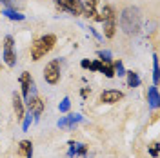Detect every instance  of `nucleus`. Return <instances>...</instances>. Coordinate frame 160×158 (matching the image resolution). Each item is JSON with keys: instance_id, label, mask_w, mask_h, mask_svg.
<instances>
[{"instance_id": "f257e3e1", "label": "nucleus", "mask_w": 160, "mask_h": 158, "mask_svg": "<svg viewBox=\"0 0 160 158\" xmlns=\"http://www.w3.org/2000/svg\"><path fill=\"white\" fill-rule=\"evenodd\" d=\"M140 22H142V15H140L138 7H126L120 15V27L124 33L133 35V33H138L140 29Z\"/></svg>"}, {"instance_id": "f03ea898", "label": "nucleus", "mask_w": 160, "mask_h": 158, "mask_svg": "<svg viewBox=\"0 0 160 158\" xmlns=\"http://www.w3.org/2000/svg\"><path fill=\"white\" fill-rule=\"evenodd\" d=\"M57 44V37L55 35H44L37 38L33 44H31V60L38 62L42 57H46Z\"/></svg>"}, {"instance_id": "7ed1b4c3", "label": "nucleus", "mask_w": 160, "mask_h": 158, "mask_svg": "<svg viewBox=\"0 0 160 158\" xmlns=\"http://www.w3.org/2000/svg\"><path fill=\"white\" fill-rule=\"evenodd\" d=\"M95 20L104 24V37L106 38H113L115 37V33H117V15H115V9L111 6H104L102 13L97 15Z\"/></svg>"}, {"instance_id": "20e7f679", "label": "nucleus", "mask_w": 160, "mask_h": 158, "mask_svg": "<svg viewBox=\"0 0 160 158\" xmlns=\"http://www.w3.org/2000/svg\"><path fill=\"white\" fill-rule=\"evenodd\" d=\"M44 80L49 86H57L60 82V60L58 58H55L46 64V67H44Z\"/></svg>"}, {"instance_id": "39448f33", "label": "nucleus", "mask_w": 160, "mask_h": 158, "mask_svg": "<svg viewBox=\"0 0 160 158\" xmlns=\"http://www.w3.org/2000/svg\"><path fill=\"white\" fill-rule=\"evenodd\" d=\"M2 58H4V62H6L9 67H15V64H17V53H15V40H13L11 35H8V37L4 38Z\"/></svg>"}, {"instance_id": "423d86ee", "label": "nucleus", "mask_w": 160, "mask_h": 158, "mask_svg": "<svg viewBox=\"0 0 160 158\" xmlns=\"http://www.w3.org/2000/svg\"><path fill=\"white\" fill-rule=\"evenodd\" d=\"M20 87H22V96L28 100L29 95H35L37 93V87H35V82L31 78V73L28 71H24L22 75H20Z\"/></svg>"}, {"instance_id": "0eeeda50", "label": "nucleus", "mask_w": 160, "mask_h": 158, "mask_svg": "<svg viewBox=\"0 0 160 158\" xmlns=\"http://www.w3.org/2000/svg\"><path fill=\"white\" fill-rule=\"evenodd\" d=\"M26 102H28V109H29V113L35 116V118H38L40 115L44 113V106H46V104H44V100L40 98L37 93H35V95H29Z\"/></svg>"}, {"instance_id": "6e6552de", "label": "nucleus", "mask_w": 160, "mask_h": 158, "mask_svg": "<svg viewBox=\"0 0 160 158\" xmlns=\"http://www.w3.org/2000/svg\"><path fill=\"white\" fill-rule=\"evenodd\" d=\"M57 7L60 11H68L75 17H80L82 15V7H80L78 0H57Z\"/></svg>"}, {"instance_id": "1a4fd4ad", "label": "nucleus", "mask_w": 160, "mask_h": 158, "mask_svg": "<svg viewBox=\"0 0 160 158\" xmlns=\"http://www.w3.org/2000/svg\"><path fill=\"white\" fill-rule=\"evenodd\" d=\"M124 98V93L118 91V89H106V91H102L100 93V102L102 104H117L120 100Z\"/></svg>"}, {"instance_id": "9d476101", "label": "nucleus", "mask_w": 160, "mask_h": 158, "mask_svg": "<svg viewBox=\"0 0 160 158\" xmlns=\"http://www.w3.org/2000/svg\"><path fill=\"white\" fill-rule=\"evenodd\" d=\"M80 7H82V15L88 18H95L97 17V4L98 0H78Z\"/></svg>"}, {"instance_id": "9b49d317", "label": "nucleus", "mask_w": 160, "mask_h": 158, "mask_svg": "<svg viewBox=\"0 0 160 158\" xmlns=\"http://www.w3.org/2000/svg\"><path fill=\"white\" fill-rule=\"evenodd\" d=\"M11 98H13V111H15V115H17V120H22L24 118V115H26V109H24V100L20 96V93H13L11 95Z\"/></svg>"}, {"instance_id": "f8f14e48", "label": "nucleus", "mask_w": 160, "mask_h": 158, "mask_svg": "<svg viewBox=\"0 0 160 158\" xmlns=\"http://www.w3.org/2000/svg\"><path fill=\"white\" fill-rule=\"evenodd\" d=\"M88 153V146L84 144H78V142H69V158L75 155V156H86Z\"/></svg>"}, {"instance_id": "ddd939ff", "label": "nucleus", "mask_w": 160, "mask_h": 158, "mask_svg": "<svg viewBox=\"0 0 160 158\" xmlns=\"http://www.w3.org/2000/svg\"><path fill=\"white\" fill-rule=\"evenodd\" d=\"M18 155L24 158H33V144L31 140H22L18 144Z\"/></svg>"}, {"instance_id": "4468645a", "label": "nucleus", "mask_w": 160, "mask_h": 158, "mask_svg": "<svg viewBox=\"0 0 160 158\" xmlns=\"http://www.w3.org/2000/svg\"><path fill=\"white\" fill-rule=\"evenodd\" d=\"M148 102H149V107L151 109L158 107L160 96H158V89H157V86H153V87L148 89Z\"/></svg>"}, {"instance_id": "2eb2a0df", "label": "nucleus", "mask_w": 160, "mask_h": 158, "mask_svg": "<svg viewBox=\"0 0 160 158\" xmlns=\"http://www.w3.org/2000/svg\"><path fill=\"white\" fill-rule=\"evenodd\" d=\"M100 73L106 75L108 78L115 77V67H113V60H100Z\"/></svg>"}, {"instance_id": "dca6fc26", "label": "nucleus", "mask_w": 160, "mask_h": 158, "mask_svg": "<svg viewBox=\"0 0 160 158\" xmlns=\"http://www.w3.org/2000/svg\"><path fill=\"white\" fill-rule=\"evenodd\" d=\"M0 4L8 9H15V11H20L24 9L26 6V0H0Z\"/></svg>"}, {"instance_id": "f3484780", "label": "nucleus", "mask_w": 160, "mask_h": 158, "mask_svg": "<svg viewBox=\"0 0 160 158\" xmlns=\"http://www.w3.org/2000/svg\"><path fill=\"white\" fill-rule=\"evenodd\" d=\"M0 15H6V17H8V18H9V20H24V18H26V17H24V15H22L20 11H15V9H8V7H4V9H2V13H0Z\"/></svg>"}, {"instance_id": "a211bd4d", "label": "nucleus", "mask_w": 160, "mask_h": 158, "mask_svg": "<svg viewBox=\"0 0 160 158\" xmlns=\"http://www.w3.org/2000/svg\"><path fill=\"white\" fill-rule=\"evenodd\" d=\"M128 75V86L129 87H138L140 86V77L135 73V71H126Z\"/></svg>"}, {"instance_id": "6ab92c4d", "label": "nucleus", "mask_w": 160, "mask_h": 158, "mask_svg": "<svg viewBox=\"0 0 160 158\" xmlns=\"http://www.w3.org/2000/svg\"><path fill=\"white\" fill-rule=\"evenodd\" d=\"M113 67H115V75H118V77H124V75H126V69H124L122 60H115V62H113Z\"/></svg>"}, {"instance_id": "aec40b11", "label": "nucleus", "mask_w": 160, "mask_h": 158, "mask_svg": "<svg viewBox=\"0 0 160 158\" xmlns=\"http://www.w3.org/2000/svg\"><path fill=\"white\" fill-rule=\"evenodd\" d=\"M153 82H155V86L158 84V57L157 55L153 57Z\"/></svg>"}, {"instance_id": "412c9836", "label": "nucleus", "mask_w": 160, "mask_h": 158, "mask_svg": "<svg viewBox=\"0 0 160 158\" xmlns=\"http://www.w3.org/2000/svg\"><path fill=\"white\" fill-rule=\"evenodd\" d=\"M58 109H60V113H69V109H71V100L66 96V98H64V100L58 104Z\"/></svg>"}, {"instance_id": "4be33fe9", "label": "nucleus", "mask_w": 160, "mask_h": 158, "mask_svg": "<svg viewBox=\"0 0 160 158\" xmlns=\"http://www.w3.org/2000/svg\"><path fill=\"white\" fill-rule=\"evenodd\" d=\"M78 122H82V115H78V113L68 115V124H69V126H75V124H78Z\"/></svg>"}, {"instance_id": "5701e85b", "label": "nucleus", "mask_w": 160, "mask_h": 158, "mask_svg": "<svg viewBox=\"0 0 160 158\" xmlns=\"http://www.w3.org/2000/svg\"><path fill=\"white\" fill-rule=\"evenodd\" d=\"M31 124H33V115H24V118H22V129H24V131H28V129H29V126Z\"/></svg>"}, {"instance_id": "b1692460", "label": "nucleus", "mask_w": 160, "mask_h": 158, "mask_svg": "<svg viewBox=\"0 0 160 158\" xmlns=\"http://www.w3.org/2000/svg\"><path fill=\"white\" fill-rule=\"evenodd\" d=\"M149 155L153 158H158V142L155 140V142H151V146H149Z\"/></svg>"}, {"instance_id": "393cba45", "label": "nucleus", "mask_w": 160, "mask_h": 158, "mask_svg": "<svg viewBox=\"0 0 160 158\" xmlns=\"http://www.w3.org/2000/svg\"><path fill=\"white\" fill-rule=\"evenodd\" d=\"M100 60H111V53L109 51H98Z\"/></svg>"}, {"instance_id": "a878e982", "label": "nucleus", "mask_w": 160, "mask_h": 158, "mask_svg": "<svg viewBox=\"0 0 160 158\" xmlns=\"http://www.w3.org/2000/svg\"><path fill=\"white\" fill-rule=\"evenodd\" d=\"M89 69L91 71H100V60H95L89 64Z\"/></svg>"}, {"instance_id": "bb28decb", "label": "nucleus", "mask_w": 160, "mask_h": 158, "mask_svg": "<svg viewBox=\"0 0 160 158\" xmlns=\"http://www.w3.org/2000/svg\"><path fill=\"white\" fill-rule=\"evenodd\" d=\"M89 60H82V64H80V66H82V67H84V69H88V67H89Z\"/></svg>"}, {"instance_id": "cd10ccee", "label": "nucleus", "mask_w": 160, "mask_h": 158, "mask_svg": "<svg viewBox=\"0 0 160 158\" xmlns=\"http://www.w3.org/2000/svg\"><path fill=\"white\" fill-rule=\"evenodd\" d=\"M88 93H89V89H88V87L82 89V96H88Z\"/></svg>"}]
</instances>
